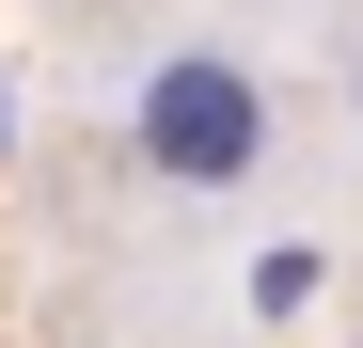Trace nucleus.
Masks as SVG:
<instances>
[{
	"label": "nucleus",
	"instance_id": "obj_1",
	"mask_svg": "<svg viewBox=\"0 0 363 348\" xmlns=\"http://www.w3.org/2000/svg\"><path fill=\"white\" fill-rule=\"evenodd\" d=\"M253 143H269V95L237 80V64H158V80H143V158H158V174L221 190Z\"/></svg>",
	"mask_w": 363,
	"mask_h": 348
}]
</instances>
